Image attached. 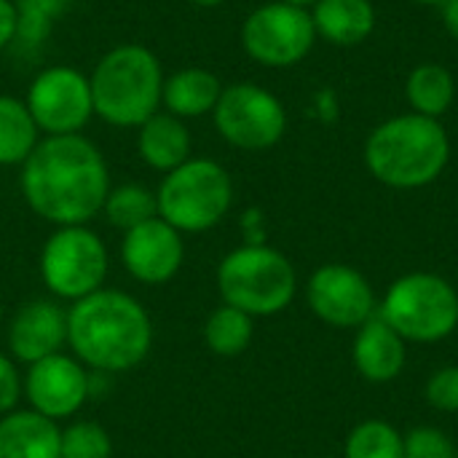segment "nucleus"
<instances>
[{
  "mask_svg": "<svg viewBox=\"0 0 458 458\" xmlns=\"http://www.w3.org/2000/svg\"><path fill=\"white\" fill-rule=\"evenodd\" d=\"M24 397L30 411L62 421L75 416L89 400V373L86 365L70 354H51L40 362L27 365L24 373Z\"/></svg>",
  "mask_w": 458,
  "mask_h": 458,
  "instance_id": "13",
  "label": "nucleus"
},
{
  "mask_svg": "<svg viewBox=\"0 0 458 458\" xmlns=\"http://www.w3.org/2000/svg\"><path fill=\"white\" fill-rule=\"evenodd\" d=\"M24 394V378L19 376L16 362L8 354H0V416L16 411Z\"/></svg>",
  "mask_w": 458,
  "mask_h": 458,
  "instance_id": "30",
  "label": "nucleus"
},
{
  "mask_svg": "<svg viewBox=\"0 0 458 458\" xmlns=\"http://www.w3.org/2000/svg\"><path fill=\"white\" fill-rule=\"evenodd\" d=\"M223 94L220 78L207 67H182L164 78L161 107L177 118H199L215 110Z\"/></svg>",
  "mask_w": 458,
  "mask_h": 458,
  "instance_id": "19",
  "label": "nucleus"
},
{
  "mask_svg": "<svg viewBox=\"0 0 458 458\" xmlns=\"http://www.w3.org/2000/svg\"><path fill=\"white\" fill-rule=\"evenodd\" d=\"M416 3H424V5H443V3H448V0H416Z\"/></svg>",
  "mask_w": 458,
  "mask_h": 458,
  "instance_id": "35",
  "label": "nucleus"
},
{
  "mask_svg": "<svg viewBox=\"0 0 458 458\" xmlns=\"http://www.w3.org/2000/svg\"><path fill=\"white\" fill-rule=\"evenodd\" d=\"M19 188L38 217L62 228L97 217L113 185L102 150L83 134H67L38 142L21 164Z\"/></svg>",
  "mask_w": 458,
  "mask_h": 458,
  "instance_id": "1",
  "label": "nucleus"
},
{
  "mask_svg": "<svg viewBox=\"0 0 458 458\" xmlns=\"http://www.w3.org/2000/svg\"><path fill=\"white\" fill-rule=\"evenodd\" d=\"M255 335V319L228 303L217 306L204 322V344L217 357H239L250 349Z\"/></svg>",
  "mask_w": 458,
  "mask_h": 458,
  "instance_id": "23",
  "label": "nucleus"
},
{
  "mask_svg": "<svg viewBox=\"0 0 458 458\" xmlns=\"http://www.w3.org/2000/svg\"><path fill=\"white\" fill-rule=\"evenodd\" d=\"M306 301L325 325L341 330H357L378 314L370 282L346 263L319 266L306 284Z\"/></svg>",
  "mask_w": 458,
  "mask_h": 458,
  "instance_id": "12",
  "label": "nucleus"
},
{
  "mask_svg": "<svg viewBox=\"0 0 458 458\" xmlns=\"http://www.w3.org/2000/svg\"><path fill=\"white\" fill-rule=\"evenodd\" d=\"M188 3H193V5H199V8H217V5H223L225 0H188Z\"/></svg>",
  "mask_w": 458,
  "mask_h": 458,
  "instance_id": "34",
  "label": "nucleus"
},
{
  "mask_svg": "<svg viewBox=\"0 0 458 458\" xmlns=\"http://www.w3.org/2000/svg\"><path fill=\"white\" fill-rule=\"evenodd\" d=\"M67 344V311L48 298L19 306L8 325V352L16 362L32 365L59 354Z\"/></svg>",
  "mask_w": 458,
  "mask_h": 458,
  "instance_id": "15",
  "label": "nucleus"
},
{
  "mask_svg": "<svg viewBox=\"0 0 458 458\" xmlns=\"http://www.w3.org/2000/svg\"><path fill=\"white\" fill-rule=\"evenodd\" d=\"M405 94H408V102H411L413 113L427 115V118H440L454 105L456 81L443 64L427 62V64H419L408 75Z\"/></svg>",
  "mask_w": 458,
  "mask_h": 458,
  "instance_id": "22",
  "label": "nucleus"
},
{
  "mask_svg": "<svg viewBox=\"0 0 458 458\" xmlns=\"http://www.w3.org/2000/svg\"><path fill=\"white\" fill-rule=\"evenodd\" d=\"M405 458H458L451 437L437 427H416L403 435Z\"/></svg>",
  "mask_w": 458,
  "mask_h": 458,
  "instance_id": "28",
  "label": "nucleus"
},
{
  "mask_svg": "<svg viewBox=\"0 0 458 458\" xmlns=\"http://www.w3.org/2000/svg\"><path fill=\"white\" fill-rule=\"evenodd\" d=\"M185 244L182 233L166 220L153 217L121 239V263L142 284H164L182 268Z\"/></svg>",
  "mask_w": 458,
  "mask_h": 458,
  "instance_id": "14",
  "label": "nucleus"
},
{
  "mask_svg": "<svg viewBox=\"0 0 458 458\" xmlns=\"http://www.w3.org/2000/svg\"><path fill=\"white\" fill-rule=\"evenodd\" d=\"M158 217L180 233H204L215 228L233 204V180L212 158H188L166 172L158 191Z\"/></svg>",
  "mask_w": 458,
  "mask_h": 458,
  "instance_id": "6",
  "label": "nucleus"
},
{
  "mask_svg": "<svg viewBox=\"0 0 458 458\" xmlns=\"http://www.w3.org/2000/svg\"><path fill=\"white\" fill-rule=\"evenodd\" d=\"M317 30L311 11L274 0L255 8L242 24V46L263 67H293L314 48Z\"/></svg>",
  "mask_w": 458,
  "mask_h": 458,
  "instance_id": "10",
  "label": "nucleus"
},
{
  "mask_svg": "<svg viewBox=\"0 0 458 458\" xmlns=\"http://www.w3.org/2000/svg\"><path fill=\"white\" fill-rule=\"evenodd\" d=\"M67 346L91 370L123 373L150 354L153 322L137 298L102 287L67 309Z\"/></svg>",
  "mask_w": 458,
  "mask_h": 458,
  "instance_id": "2",
  "label": "nucleus"
},
{
  "mask_svg": "<svg viewBox=\"0 0 458 458\" xmlns=\"http://www.w3.org/2000/svg\"><path fill=\"white\" fill-rule=\"evenodd\" d=\"M0 325H3V309H0Z\"/></svg>",
  "mask_w": 458,
  "mask_h": 458,
  "instance_id": "36",
  "label": "nucleus"
},
{
  "mask_svg": "<svg viewBox=\"0 0 458 458\" xmlns=\"http://www.w3.org/2000/svg\"><path fill=\"white\" fill-rule=\"evenodd\" d=\"M427 403L435 408V411H443V413H458V365H448V368H440L429 376L427 381Z\"/></svg>",
  "mask_w": 458,
  "mask_h": 458,
  "instance_id": "29",
  "label": "nucleus"
},
{
  "mask_svg": "<svg viewBox=\"0 0 458 458\" xmlns=\"http://www.w3.org/2000/svg\"><path fill=\"white\" fill-rule=\"evenodd\" d=\"M311 19L317 38L333 46H360L376 30V8L370 0H319Z\"/></svg>",
  "mask_w": 458,
  "mask_h": 458,
  "instance_id": "20",
  "label": "nucleus"
},
{
  "mask_svg": "<svg viewBox=\"0 0 458 458\" xmlns=\"http://www.w3.org/2000/svg\"><path fill=\"white\" fill-rule=\"evenodd\" d=\"M27 110L43 137L83 134L94 118L89 75L70 64L43 67L27 89Z\"/></svg>",
  "mask_w": 458,
  "mask_h": 458,
  "instance_id": "11",
  "label": "nucleus"
},
{
  "mask_svg": "<svg viewBox=\"0 0 458 458\" xmlns=\"http://www.w3.org/2000/svg\"><path fill=\"white\" fill-rule=\"evenodd\" d=\"M212 118L228 145L250 153L274 148L287 131V110L282 99L250 81L223 86Z\"/></svg>",
  "mask_w": 458,
  "mask_h": 458,
  "instance_id": "9",
  "label": "nucleus"
},
{
  "mask_svg": "<svg viewBox=\"0 0 458 458\" xmlns=\"http://www.w3.org/2000/svg\"><path fill=\"white\" fill-rule=\"evenodd\" d=\"M107 247L86 225L56 228L40 250V279L51 295L62 301H81L105 287Z\"/></svg>",
  "mask_w": 458,
  "mask_h": 458,
  "instance_id": "8",
  "label": "nucleus"
},
{
  "mask_svg": "<svg viewBox=\"0 0 458 458\" xmlns=\"http://www.w3.org/2000/svg\"><path fill=\"white\" fill-rule=\"evenodd\" d=\"M451 158L448 131L437 118L405 113L376 126L365 142L368 172L389 188L416 191L435 182Z\"/></svg>",
  "mask_w": 458,
  "mask_h": 458,
  "instance_id": "3",
  "label": "nucleus"
},
{
  "mask_svg": "<svg viewBox=\"0 0 458 458\" xmlns=\"http://www.w3.org/2000/svg\"><path fill=\"white\" fill-rule=\"evenodd\" d=\"M19 35V13L13 0H0V51L8 48Z\"/></svg>",
  "mask_w": 458,
  "mask_h": 458,
  "instance_id": "31",
  "label": "nucleus"
},
{
  "mask_svg": "<svg viewBox=\"0 0 458 458\" xmlns=\"http://www.w3.org/2000/svg\"><path fill=\"white\" fill-rule=\"evenodd\" d=\"M19 13V35L16 40L38 43L48 35L54 19L62 13L67 0H13Z\"/></svg>",
  "mask_w": 458,
  "mask_h": 458,
  "instance_id": "27",
  "label": "nucleus"
},
{
  "mask_svg": "<svg viewBox=\"0 0 458 458\" xmlns=\"http://www.w3.org/2000/svg\"><path fill=\"white\" fill-rule=\"evenodd\" d=\"M193 137L182 118L158 110L142 126H137V153L145 166L166 174L191 158Z\"/></svg>",
  "mask_w": 458,
  "mask_h": 458,
  "instance_id": "18",
  "label": "nucleus"
},
{
  "mask_svg": "<svg viewBox=\"0 0 458 458\" xmlns=\"http://www.w3.org/2000/svg\"><path fill=\"white\" fill-rule=\"evenodd\" d=\"M405 360H408L405 338L386 319H381V314L370 317L362 327H357L352 362L365 381L389 384L400 378Z\"/></svg>",
  "mask_w": 458,
  "mask_h": 458,
  "instance_id": "16",
  "label": "nucleus"
},
{
  "mask_svg": "<svg viewBox=\"0 0 458 458\" xmlns=\"http://www.w3.org/2000/svg\"><path fill=\"white\" fill-rule=\"evenodd\" d=\"M378 314L405 341L437 344L456 333L458 293L437 274H405L389 284Z\"/></svg>",
  "mask_w": 458,
  "mask_h": 458,
  "instance_id": "7",
  "label": "nucleus"
},
{
  "mask_svg": "<svg viewBox=\"0 0 458 458\" xmlns=\"http://www.w3.org/2000/svg\"><path fill=\"white\" fill-rule=\"evenodd\" d=\"M282 3H290V5H295V8H306V11H309V8H314L319 0H282Z\"/></svg>",
  "mask_w": 458,
  "mask_h": 458,
  "instance_id": "33",
  "label": "nucleus"
},
{
  "mask_svg": "<svg viewBox=\"0 0 458 458\" xmlns=\"http://www.w3.org/2000/svg\"><path fill=\"white\" fill-rule=\"evenodd\" d=\"M43 140L27 102L13 94H0V166H21Z\"/></svg>",
  "mask_w": 458,
  "mask_h": 458,
  "instance_id": "21",
  "label": "nucleus"
},
{
  "mask_svg": "<svg viewBox=\"0 0 458 458\" xmlns=\"http://www.w3.org/2000/svg\"><path fill=\"white\" fill-rule=\"evenodd\" d=\"M107 223L118 231H131L153 217H158V201L156 191L140 185V182H123L110 188L105 207H102Z\"/></svg>",
  "mask_w": 458,
  "mask_h": 458,
  "instance_id": "24",
  "label": "nucleus"
},
{
  "mask_svg": "<svg viewBox=\"0 0 458 458\" xmlns=\"http://www.w3.org/2000/svg\"><path fill=\"white\" fill-rule=\"evenodd\" d=\"M113 443L105 427L75 421L62 429V458H110Z\"/></svg>",
  "mask_w": 458,
  "mask_h": 458,
  "instance_id": "26",
  "label": "nucleus"
},
{
  "mask_svg": "<svg viewBox=\"0 0 458 458\" xmlns=\"http://www.w3.org/2000/svg\"><path fill=\"white\" fill-rule=\"evenodd\" d=\"M223 303L255 317L282 314L298 290L293 263L268 244H244L228 252L217 266Z\"/></svg>",
  "mask_w": 458,
  "mask_h": 458,
  "instance_id": "5",
  "label": "nucleus"
},
{
  "mask_svg": "<svg viewBox=\"0 0 458 458\" xmlns=\"http://www.w3.org/2000/svg\"><path fill=\"white\" fill-rule=\"evenodd\" d=\"M443 21H445V30L458 40V0L443 3Z\"/></svg>",
  "mask_w": 458,
  "mask_h": 458,
  "instance_id": "32",
  "label": "nucleus"
},
{
  "mask_svg": "<svg viewBox=\"0 0 458 458\" xmlns=\"http://www.w3.org/2000/svg\"><path fill=\"white\" fill-rule=\"evenodd\" d=\"M0 458H62V429L35 411L0 416Z\"/></svg>",
  "mask_w": 458,
  "mask_h": 458,
  "instance_id": "17",
  "label": "nucleus"
},
{
  "mask_svg": "<svg viewBox=\"0 0 458 458\" xmlns=\"http://www.w3.org/2000/svg\"><path fill=\"white\" fill-rule=\"evenodd\" d=\"M344 458H405L403 435L386 421H362L349 432Z\"/></svg>",
  "mask_w": 458,
  "mask_h": 458,
  "instance_id": "25",
  "label": "nucleus"
},
{
  "mask_svg": "<svg viewBox=\"0 0 458 458\" xmlns=\"http://www.w3.org/2000/svg\"><path fill=\"white\" fill-rule=\"evenodd\" d=\"M164 67L142 43L110 48L91 70L94 115L115 129H137L161 110Z\"/></svg>",
  "mask_w": 458,
  "mask_h": 458,
  "instance_id": "4",
  "label": "nucleus"
}]
</instances>
